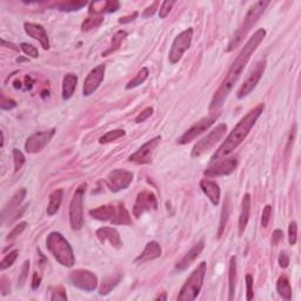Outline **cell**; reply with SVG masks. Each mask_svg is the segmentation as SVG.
I'll return each instance as SVG.
<instances>
[{"label":"cell","instance_id":"obj_50","mask_svg":"<svg viewBox=\"0 0 301 301\" xmlns=\"http://www.w3.org/2000/svg\"><path fill=\"white\" fill-rule=\"evenodd\" d=\"M153 114V107H147L145 108L143 111L140 113L138 117L136 118V123L137 124H142L143 122H146V120L148 119V118L151 117V115Z\"/></svg>","mask_w":301,"mask_h":301},{"label":"cell","instance_id":"obj_14","mask_svg":"<svg viewBox=\"0 0 301 301\" xmlns=\"http://www.w3.org/2000/svg\"><path fill=\"white\" fill-rule=\"evenodd\" d=\"M133 173L129 171L122 170V168H117L113 170L107 176V186L109 191L113 193H118L120 191L126 190L131 182L133 181Z\"/></svg>","mask_w":301,"mask_h":301},{"label":"cell","instance_id":"obj_47","mask_svg":"<svg viewBox=\"0 0 301 301\" xmlns=\"http://www.w3.org/2000/svg\"><path fill=\"white\" fill-rule=\"evenodd\" d=\"M253 285H254V283H253V277L251 274H247L246 275V292H247V300H252L253 298H254V289H253Z\"/></svg>","mask_w":301,"mask_h":301},{"label":"cell","instance_id":"obj_45","mask_svg":"<svg viewBox=\"0 0 301 301\" xmlns=\"http://www.w3.org/2000/svg\"><path fill=\"white\" fill-rule=\"evenodd\" d=\"M51 300H67V295L65 289L61 286L54 287L52 289V295L50 298Z\"/></svg>","mask_w":301,"mask_h":301},{"label":"cell","instance_id":"obj_7","mask_svg":"<svg viewBox=\"0 0 301 301\" xmlns=\"http://www.w3.org/2000/svg\"><path fill=\"white\" fill-rule=\"evenodd\" d=\"M227 132V125L225 124H220L218 125L214 129L210 132L206 137H204L200 142H198L194 145L191 152V157L192 158H199V157L204 156L205 153H207L211 148H213L220 140L224 138L225 134Z\"/></svg>","mask_w":301,"mask_h":301},{"label":"cell","instance_id":"obj_46","mask_svg":"<svg viewBox=\"0 0 301 301\" xmlns=\"http://www.w3.org/2000/svg\"><path fill=\"white\" fill-rule=\"evenodd\" d=\"M29 271H30V261L26 260L24 263V265H22L21 274H20V277H19L18 286H20V287L24 286V283H26L27 277H29Z\"/></svg>","mask_w":301,"mask_h":301},{"label":"cell","instance_id":"obj_57","mask_svg":"<svg viewBox=\"0 0 301 301\" xmlns=\"http://www.w3.org/2000/svg\"><path fill=\"white\" fill-rule=\"evenodd\" d=\"M1 44H2V46H4V47L5 46H8V49H12L13 51H16V52H17V51H19V49L16 46V45H13L12 43H7V41L5 40V39H1Z\"/></svg>","mask_w":301,"mask_h":301},{"label":"cell","instance_id":"obj_18","mask_svg":"<svg viewBox=\"0 0 301 301\" xmlns=\"http://www.w3.org/2000/svg\"><path fill=\"white\" fill-rule=\"evenodd\" d=\"M24 29L26 35L38 40L44 50H50L49 35H47L46 30L44 29L43 25L33 24V22H25Z\"/></svg>","mask_w":301,"mask_h":301},{"label":"cell","instance_id":"obj_39","mask_svg":"<svg viewBox=\"0 0 301 301\" xmlns=\"http://www.w3.org/2000/svg\"><path fill=\"white\" fill-rule=\"evenodd\" d=\"M18 251L15 249V251H11L8 254H6V257L1 260V263H0V268H1V271H4V269L8 268V267H11L15 264L17 257H18Z\"/></svg>","mask_w":301,"mask_h":301},{"label":"cell","instance_id":"obj_15","mask_svg":"<svg viewBox=\"0 0 301 301\" xmlns=\"http://www.w3.org/2000/svg\"><path fill=\"white\" fill-rule=\"evenodd\" d=\"M158 208V200L156 194L151 191H142L138 194L137 200L133 206V215L136 218H140L143 213L148 211H156Z\"/></svg>","mask_w":301,"mask_h":301},{"label":"cell","instance_id":"obj_26","mask_svg":"<svg viewBox=\"0 0 301 301\" xmlns=\"http://www.w3.org/2000/svg\"><path fill=\"white\" fill-rule=\"evenodd\" d=\"M25 196H26V190H25V188H20L19 191H17V192L15 193V195L10 199V201H8L7 204L4 206V208H2V211H1L2 221H5V219L10 215L11 212H13L17 207L20 206L21 202L24 201Z\"/></svg>","mask_w":301,"mask_h":301},{"label":"cell","instance_id":"obj_22","mask_svg":"<svg viewBox=\"0 0 301 301\" xmlns=\"http://www.w3.org/2000/svg\"><path fill=\"white\" fill-rule=\"evenodd\" d=\"M119 1H95L89 4V16H101L103 13H113L119 10Z\"/></svg>","mask_w":301,"mask_h":301},{"label":"cell","instance_id":"obj_28","mask_svg":"<svg viewBox=\"0 0 301 301\" xmlns=\"http://www.w3.org/2000/svg\"><path fill=\"white\" fill-rule=\"evenodd\" d=\"M63 195H64V191L61 190V188L53 191V192L51 193V195L49 198V205H47V210H46L47 215L53 216L54 214H57L59 208H60L61 201H63Z\"/></svg>","mask_w":301,"mask_h":301},{"label":"cell","instance_id":"obj_48","mask_svg":"<svg viewBox=\"0 0 301 301\" xmlns=\"http://www.w3.org/2000/svg\"><path fill=\"white\" fill-rule=\"evenodd\" d=\"M271 215H272V206L271 205H266L264 207L263 211V218H261V226L267 227L268 226V222L271 220Z\"/></svg>","mask_w":301,"mask_h":301},{"label":"cell","instance_id":"obj_37","mask_svg":"<svg viewBox=\"0 0 301 301\" xmlns=\"http://www.w3.org/2000/svg\"><path fill=\"white\" fill-rule=\"evenodd\" d=\"M230 212V199L227 198L224 202V207H222V211H221V220H220V225H219L218 238H221L222 233H224L225 227H226L227 221H229Z\"/></svg>","mask_w":301,"mask_h":301},{"label":"cell","instance_id":"obj_19","mask_svg":"<svg viewBox=\"0 0 301 301\" xmlns=\"http://www.w3.org/2000/svg\"><path fill=\"white\" fill-rule=\"evenodd\" d=\"M95 235L101 244L109 243L114 248H122L123 247V241L119 232L113 227H101V229L97 230Z\"/></svg>","mask_w":301,"mask_h":301},{"label":"cell","instance_id":"obj_32","mask_svg":"<svg viewBox=\"0 0 301 301\" xmlns=\"http://www.w3.org/2000/svg\"><path fill=\"white\" fill-rule=\"evenodd\" d=\"M123 279L122 274L113 275V277H107L103 280V283H101L100 288H99V294L100 295H107L112 289L114 288L118 283H120V280Z\"/></svg>","mask_w":301,"mask_h":301},{"label":"cell","instance_id":"obj_42","mask_svg":"<svg viewBox=\"0 0 301 301\" xmlns=\"http://www.w3.org/2000/svg\"><path fill=\"white\" fill-rule=\"evenodd\" d=\"M26 226H27V222H25V221L19 222L18 225H16L15 229L8 233V235L6 238L7 240H13V239H16L18 235H20L21 233L25 230V229H26Z\"/></svg>","mask_w":301,"mask_h":301},{"label":"cell","instance_id":"obj_8","mask_svg":"<svg viewBox=\"0 0 301 301\" xmlns=\"http://www.w3.org/2000/svg\"><path fill=\"white\" fill-rule=\"evenodd\" d=\"M193 39V29H190L182 31L181 33H179L178 35L174 39L172 47H171L170 54H168V60L171 64H177L179 63V60L181 59L184 53L191 47Z\"/></svg>","mask_w":301,"mask_h":301},{"label":"cell","instance_id":"obj_33","mask_svg":"<svg viewBox=\"0 0 301 301\" xmlns=\"http://www.w3.org/2000/svg\"><path fill=\"white\" fill-rule=\"evenodd\" d=\"M117 210H118L117 216H115V219L112 224L113 225H128V226L129 225H132L131 215H129L128 211L126 210L125 205L120 202V204L118 205Z\"/></svg>","mask_w":301,"mask_h":301},{"label":"cell","instance_id":"obj_51","mask_svg":"<svg viewBox=\"0 0 301 301\" xmlns=\"http://www.w3.org/2000/svg\"><path fill=\"white\" fill-rule=\"evenodd\" d=\"M0 289H1V294L2 295L8 294V293H10V291H11L10 281H8L7 278L4 277V275H2V277L0 278Z\"/></svg>","mask_w":301,"mask_h":301},{"label":"cell","instance_id":"obj_30","mask_svg":"<svg viewBox=\"0 0 301 301\" xmlns=\"http://www.w3.org/2000/svg\"><path fill=\"white\" fill-rule=\"evenodd\" d=\"M277 291L278 294L280 295L283 299L291 300L292 299V286L289 283L288 278L286 275H281L277 281Z\"/></svg>","mask_w":301,"mask_h":301},{"label":"cell","instance_id":"obj_41","mask_svg":"<svg viewBox=\"0 0 301 301\" xmlns=\"http://www.w3.org/2000/svg\"><path fill=\"white\" fill-rule=\"evenodd\" d=\"M298 240V225L295 221H292L288 226V241L291 246H294Z\"/></svg>","mask_w":301,"mask_h":301},{"label":"cell","instance_id":"obj_59","mask_svg":"<svg viewBox=\"0 0 301 301\" xmlns=\"http://www.w3.org/2000/svg\"><path fill=\"white\" fill-rule=\"evenodd\" d=\"M0 134H1V143H0V147L2 148V147H4V140H5V138H4V133H2V132H1V133H0Z\"/></svg>","mask_w":301,"mask_h":301},{"label":"cell","instance_id":"obj_40","mask_svg":"<svg viewBox=\"0 0 301 301\" xmlns=\"http://www.w3.org/2000/svg\"><path fill=\"white\" fill-rule=\"evenodd\" d=\"M12 153H13V160H15V172L17 173L22 167V165L25 164V156L20 150H18V148H15V150L12 151Z\"/></svg>","mask_w":301,"mask_h":301},{"label":"cell","instance_id":"obj_34","mask_svg":"<svg viewBox=\"0 0 301 301\" xmlns=\"http://www.w3.org/2000/svg\"><path fill=\"white\" fill-rule=\"evenodd\" d=\"M87 5L86 1H78V0H70V1H61L57 4V7L64 12H73V11H79L80 8L85 7Z\"/></svg>","mask_w":301,"mask_h":301},{"label":"cell","instance_id":"obj_56","mask_svg":"<svg viewBox=\"0 0 301 301\" xmlns=\"http://www.w3.org/2000/svg\"><path fill=\"white\" fill-rule=\"evenodd\" d=\"M138 16H139V13H138V12H134L133 15H129V16H126V17H122V18H120L118 21H119V24H128V22L136 20Z\"/></svg>","mask_w":301,"mask_h":301},{"label":"cell","instance_id":"obj_3","mask_svg":"<svg viewBox=\"0 0 301 301\" xmlns=\"http://www.w3.org/2000/svg\"><path fill=\"white\" fill-rule=\"evenodd\" d=\"M269 5V1H257L255 4H253L251 7H249L248 12L247 15L245 16L243 22L239 26V29L235 31L234 35L233 38L230 39L229 46H227L226 52H232L234 51L237 47H239L241 45V43L244 41V39L246 38L247 33L251 31V29L255 25V22L259 20L261 16L264 15L265 10L267 6Z\"/></svg>","mask_w":301,"mask_h":301},{"label":"cell","instance_id":"obj_11","mask_svg":"<svg viewBox=\"0 0 301 301\" xmlns=\"http://www.w3.org/2000/svg\"><path fill=\"white\" fill-rule=\"evenodd\" d=\"M220 113H211L208 117L202 118L199 120L198 123H195L191 128H188L184 134L178 139L179 145H186V143L193 142L195 138H198L200 134L204 133L205 131H207L213 124L215 123V120L218 119Z\"/></svg>","mask_w":301,"mask_h":301},{"label":"cell","instance_id":"obj_16","mask_svg":"<svg viewBox=\"0 0 301 301\" xmlns=\"http://www.w3.org/2000/svg\"><path fill=\"white\" fill-rule=\"evenodd\" d=\"M54 128L49 129V131L36 132V133L27 138L26 142H25V150H26L27 153H38V152L43 151L45 146L54 137Z\"/></svg>","mask_w":301,"mask_h":301},{"label":"cell","instance_id":"obj_58","mask_svg":"<svg viewBox=\"0 0 301 301\" xmlns=\"http://www.w3.org/2000/svg\"><path fill=\"white\" fill-rule=\"evenodd\" d=\"M166 299H167V295H166L165 293L162 294V295H159V297L156 298V300H166Z\"/></svg>","mask_w":301,"mask_h":301},{"label":"cell","instance_id":"obj_53","mask_svg":"<svg viewBox=\"0 0 301 301\" xmlns=\"http://www.w3.org/2000/svg\"><path fill=\"white\" fill-rule=\"evenodd\" d=\"M41 279H43V277H41L40 273L35 272V274H33L32 283H31V287H32L33 291H35V289L39 288V286H40V283H41Z\"/></svg>","mask_w":301,"mask_h":301},{"label":"cell","instance_id":"obj_4","mask_svg":"<svg viewBox=\"0 0 301 301\" xmlns=\"http://www.w3.org/2000/svg\"><path fill=\"white\" fill-rule=\"evenodd\" d=\"M46 247L61 266L72 267L74 265V252H73L71 245L64 238L61 233H50L46 239Z\"/></svg>","mask_w":301,"mask_h":301},{"label":"cell","instance_id":"obj_52","mask_svg":"<svg viewBox=\"0 0 301 301\" xmlns=\"http://www.w3.org/2000/svg\"><path fill=\"white\" fill-rule=\"evenodd\" d=\"M158 6H159V1H154L153 4H151V6H148L145 11H143V13H142L143 18H148V17L153 16L154 13H156Z\"/></svg>","mask_w":301,"mask_h":301},{"label":"cell","instance_id":"obj_1","mask_svg":"<svg viewBox=\"0 0 301 301\" xmlns=\"http://www.w3.org/2000/svg\"><path fill=\"white\" fill-rule=\"evenodd\" d=\"M266 36V30L265 29H259L255 31V33L253 35L251 38L248 39L246 45L241 49L240 53L238 54V57L235 58V60L233 61V64L230 65L229 72L225 75L224 80L219 86V89H216L214 95H213L212 100L210 104V111L211 113H219V109L222 107L224 103L226 101L227 98L230 93V91L233 89L237 81L240 78V75L243 74L245 67L248 64L249 59H251L253 53L257 51L259 45L263 43V40Z\"/></svg>","mask_w":301,"mask_h":301},{"label":"cell","instance_id":"obj_9","mask_svg":"<svg viewBox=\"0 0 301 301\" xmlns=\"http://www.w3.org/2000/svg\"><path fill=\"white\" fill-rule=\"evenodd\" d=\"M266 66H267L266 59H261V60L258 61L257 65L254 66V69H253L251 73L248 74V77L245 79L243 85H241L240 89H238L237 92L238 99H243V98L247 97V95L251 93L253 89L257 87L259 81L261 80L264 73H265Z\"/></svg>","mask_w":301,"mask_h":301},{"label":"cell","instance_id":"obj_2","mask_svg":"<svg viewBox=\"0 0 301 301\" xmlns=\"http://www.w3.org/2000/svg\"><path fill=\"white\" fill-rule=\"evenodd\" d=\"M264 109H265V104L261 103L259 104L258 106H255L254 108H252L245 117L241 118L240 122L235 125V127L232 129V132H230L229 137L226 138V140H225L220 145V147L215 151V153L213 154L211 160L215 161L216 159H220L222 157H226L232 153V152L246 139L249 131H251L253 126L257 123V120L260 118Z\"/></svg>","mask_w":301,"mask_h":301},{"label":"cell","instance_id":"obj_55","mask_svg":"<svg viewBox=\"0 0 301 301\" xmlns=\"http://www.w3.org/2000/svg\"><path fill=\"white\" fill-rule=\"evenodd\" d=\"M283 233L281 230H275L274 232H273V237H272L273 246H277L278 243H279L281 239H283Z\"/></svg>","mask_w":301,"mask_h":301},{"label":"cell","instance_id":"obj_17","mask_svg":"<svg viewBox=\"0 0 301 301\" xmlns=\"http://www.w3.org/2000/svg\"><path fill=\"white\" fill-rule=\"evenodd\" d=\"M105 72H106L105 65H98L97 67H94V69L89 73L85 81H84L83 86L84 97H89V95L93 94L94 92L97 91L98 87L100 86L101 81L104 80Z\"/></svg>","mask_w":301,"mask_h":301},{"label":"cell","instance_id":"obj_24","mask_svg":"<svg viewBox=\"0 0 301 301\" xmlns=\"http://www.w3.org/2000/svg\"><path fill=\"white\" fill-rule=\"evenodd\" d=\"M117 207L113 206V205H104V206H99L89 211V214L97 220L113 222L115 216H117Z\"/></svg>","mask_w":301,"mask_h":301},{"label":"cell","instance_id":"obj_36","mask_svg":"<svg viewBox=\"0 0 301 301\" xmlns=\"http://www.w3.org/2000/svg\"><path fill=\"white\" fill-rule=\"evenodd\" d=\"M103 22H104L103 16H89V18L85 19L83 25H81V30H83L84 32H87V31H91L99 27Z\"/></svg>","mask_w":301,"mask_h":301},{"label":"cell","instance_id":"obj_38","mask_svg":"<svg viewBox=\"0 0 301 301\" xmlns=\"http://www.w3.org/2000/svg\"><path fill=\"white\" fill-rule=\"evenodd\" d=\"M126 134V132L124 129H113V131H109L106 134H104L103 137L99 139L100 143H108L112 142H115L119 138L124 137Z\"/></svg>","mask_w":301,"mask_h":301},{"label":"cell","instance_id":"obj_54","mask_svg":"<svg viewBox=\"0 0 301 301\" xmlns=\"http://www.w3.org/2000/svg\"><path fill=\"white\" fill-rule=\"evenodd\" d=\"M279 265L281 268H287L289 265V257L286 252H281L279 255Z\"/></svg>","mask_w":301,"mask_h":301},{"label":"cell","instance_id":"obj_35","mask_svg":"<svg viewBox=\"0 0 301 301\" xmlns=\"http://www.w3.org/2000/svg\"><path fill=\"white\" fill-rule=\"evenodd\" d=\"M148 74H150V72H148L147 67H142V69L137 73L136 77H134L131 81H128L127 85H126V89H134V87L142 85V84L145 83V80L148 78Z\"/></svg>","mask_w":301,"mask_h":301},{"label":"cell","instance_id":"obj_23","mask_svg":"<svg viewBox=\"0 0 301 301\" xmlns=\"http://www.w3.org/2000/svg\"><path fill=\"white\" fill-rule=\"evenodd\" d=\"M249 214H251V194L246 193L243 196V201H241V212L239 216V235H243L245 230H246L247 224L249 220Z\"/></svg>","mask_w":301,"mask_h":301},{"label":"cell","instance_id":"obj_20","mask_svg":"<svg viewBox=\"0 0 301 301\" xmlns=\"http://www.w3.org/2000/svg\"><path fill=\"white\" fill-rule=\"evenodd\" d=\"M204 248H205L204 240H200L198 244L194 245L192 248H191L190 251H188L186 254L182 257L181 260L177 264V266H176L177 271L182 272V271H185V269H187L188 267L194 263V260H195V259L201 254V252L204 251Z\"/></svg>","mask_w":301,"mask_h":301},{"label":"cell","instance_id":"obj_44","mask_svg":"<svg viewBox=\"0 0 301 301\" xmlns=\"http://www.w3.org/2000/svg\"><path fill=\"white\" fill-rule=\"evenodd\" d=\"M20 49L24 51L25 54H27L31 58H38L39 57V51L36 50V47L33 46V45L27 44V43H22L20 45Z\"/></svg>","mask_w":301,"mask_h":301},{"label":"cell","instance_id":"obj_12","mask_svg":"<svg viewBox=\"0 0 301 301\" xmlns=\"http://www.w3.org/2000/svg\"><path fill=\"white\" fill-rule=\"evenodd\" d=\"M238 158L237 157H230L226 159H216L212 161V165L204 171V176L207 178H215V177L230 176L234 172L238 167Z\"/></svg>","mask_w":301,"mask_h":301},{"label":"cell","instance_id":"obj_29","mask_svg":"<svg viewBox=\"0 0 301 301\" xmlns=\"http://www.w3.org/2000/svg\"><path fill=\"white\" fill-rule=\"evenodd\" d=\"M235 285H237V258L230 257V269H229V300L232 301L234 299Z\"/></svg>","mask_w":301,"mask_h":301},{"label":"cell","instance_id":"obj_49","mask_svg":"<svg viewBox=\"0 0 301 301\" xmlns=\"http://www.w3.org/2000/svg\"><path fill=\"white\" fill-rule=\"evenodd\" d=\"M17 106V103L13 99L5 97V94H1V101H0V108L1 109H12Z\"/></svg>","mask_w":301,"mask_h":301},{"label":"cell","instance_id":"obj_21","mask_svg":"<svg viewBox=\"0 0 301 301\" xmlns=\"http://www.w3.org/2000/svg\"><path fill=\"white\" fill-rule=\"evenodd\" d=\"M201 191L207 195L210 201L212 202L214 206H218L220 202V187L213 180L202 179L200 181Z\"/></svg>","mask_w":301,"mask_h":301},{"label":"cell","instance_id":"obj_27","mask_svg":"<svg viewBox=\"0 0 301 301\" xmlns=\"http://www.w3.org/2000/svg\"><path fill=\"white\" fill-rule=\"evenodd\" d=\"M78 77L74 73H67L63 79V99L69 100L71 99L72 95L74 94L75 89H77Z\"/></svg>","mask_w":301,"mask_h":301},{"label":"cell","instance_id":"obj_10","mask_svg":"<svg viewBox=\"0 0 301 301\" xmlns=\"http://www.w3.org/2000/svg\"><path fill=\"white\" fill-rule=\"evenodd\" d=\"M69 280L73 286L85 292H92L98 287L97 275L87 269L72 271L69 275Z\"/></svg>","mask_w":301,"mask_h":301},{"label":"cell","instance_id":"obj_25","mask_svg":"<svg viewBox=\"0 0 301 301\" xmlns=\"http://www.w3.org/2000/svg\"><path fill=\"white\" fill-rule=\"evenodd\" d=\"M161 247L157 241H150L146 245L145 249L142 252V254L136 259V263H146V261L154 260L161 257Z\"/></svg>","mask_w":301,"mask_h":301},{"label":"cell","instance_id":"obj_43","mask_svg":"<svg viewBox=\"0 0 301 301\" xmlns=\"http://www.w3.org/2000/svg\"><path fill=\"white\" fill-rule=\"evenodd\" d=\"M174 4H176V1H168V0L167 1L161 2V6H160V10H159L160 19H165L166 17L170 15L171 10H172Z\"/></svg>","mask_w":301,"mask_h":301},{"label":"cell","instance_id":"obj_6","mask_svg":"<svg viewBox=\"0 0 301 301\" xmlns=\"http://www.w3.org/2000/svg\"><path fill=\"white\" fill-rule=\"evenodd\" d=\"M87 184H81L75 190L70 204V225L73 230H80L84 226V198H85Z\"/></svg>","mask_w":301,"mask_h":301},{"label":"cell","instance_id":"obj_13","mask_svg":"<svg viewBox=\"0 0 301 301\" xmlns=\"http://www.w3.org/2000/svg\"><path fill=\"white\" fill-rule=\"evenodd\" d=\"M161 142V137H156L153 139L148 140L147 142L143 143L139 150L134 152L132 156L128 157V160L131 162L138 165H145V164H151L152 159H153V153L156 151V148L158 147V145Z\"/></svg>","mask_w":301,"mask_h":301},{"label":"cell","instance_id":"obj_5","mask_svg":"<svg viewBox=\"0 0 301 301\" xmlns=\"http://www.w3.org/2000/svg\"><path fill=\"white\" fill-rule=\"evenodd\" d=\"M207 271V264L205 261H201L194 271L191 273L186 283L180 289V293L178 295L179 301H192L198 298L199 293L201 291V287L204 285L205 275Z\"/></svg>","mask_w":301,"mask_h":301},{"label":"cell","instance_id":"obj_31","mask_svg":"<svg viewBox=\"0 0 301 301\" xmlns=\"http://www.w3.org/2000/svg\"><path fill=\"white\" fill-rule=\"evenodd\" d=\"M126 38H127V32H126V31H123V30L118 31V32L112 36L111 46H109V49H107V51H105V52L103 53V57H107L108 54H111V53H113L117 50H119Z\"/></svg>","mask_w":301,"mask_h":301}]
</instances>
